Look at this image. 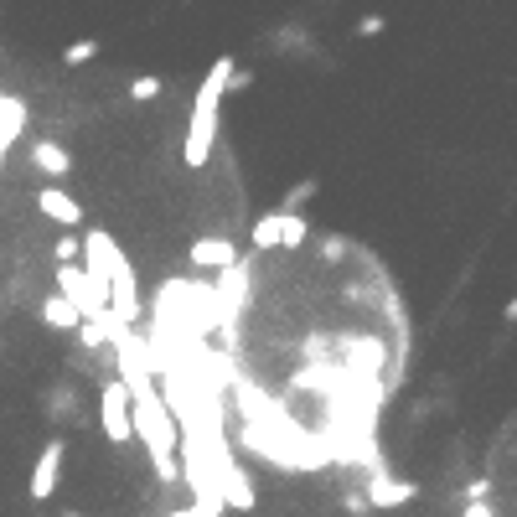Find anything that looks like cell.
<instances>
[{"instance_id": "obj_13", "label": "cell", "mask_w": 517, "mask_h": 517, "mask_svg": "<svg viewBox=\"0 0 517 517\" xmlns=\"http://www.w3.org/2000/svg\"><path fill=\"white\" fill-rule=\"evenodd\" d=\"M130 99H135V104L161 99V78H150V73H145V78H135V83H130Z\"/></svg>"}, {"instance_id": "obj_2", "label": "cell", "mask_w": 517, "mask_h": 517, "mask_svg": "<svg viewBox=\"0 0 517 517\" xmlns=\"http://www.w3.org/2000/svg\"><path fill=\"white\" fill-rule=\"evenodd\" d=\"M99 419H104L109 445H130L135 440V430H130V393H125V383H119V378L99 388Z\"/></svg>"}, {"instance_id": "obj_6", "label": "cell", "mask_w": 517, "mask_h": 517, "mask_svg": "<svg viewBox=\"0 0 517 517\" xmlns=\"http://www.w3.org/2000/svg\"><path fill=\"white\" fill-rule=\"evenodd\" d=\"M187 259H192V269H233L238 249H233V238H197Z\"/></svg>"}, {"instance_id": "obj_17", "label": "cell", "mask_w": 517, "mask_h": 517, "mask_svg": "<svg viewBox=\"0 0 517 517\" xmlns=\"http://www.w3.org/2000/svg\"><path fill=\"white\" fill-rule=\"evenodd\" d=\"M321 254H326V259H342V254H347V238H326Z\"/></svg>"}, {"instance_id": "obj_1", "label": "cell", "mask_w": 517, "mask_h": 517, "mask_svg": "<svg viewBox=\"0 0 517 517\" xmlns=\"http://www.w3.org/2000/svg\"><path fill=\"white\" fill-rule=\"evenodd\" d=\"M238 73V57H218L207 68L197 99H192V119H187V145H181V161L192 171H202L212 161V145H218V114H223V94H228V78Z\"/></svg>"}, {"instance_id": "obj_20", "label": "cell", "mask_w": 517, "mask_h": 517, "mask_svg": "<svg viewBox=\"0 0 517 517\" xmlns=\"http://www.w3.org/2000/svg\"><path fill=\"white\" fill-rule=\"evenodd\" d=\"M6 156H11V150H0V171H6Z\"/></svg>"}, {"instance_id": "obj_7", "label": "cell", "mask_w": 517, "mask_h": 517, "mask_svg": "<svg viewBox=\"0 0 517 517\" xmlns=\"http://www.w3.org/2000/svg\"><path fill=\"white\" fill-rule=\"evenodd\" d=\"M290 218H300V212H280V207H275V212H264V218L249 228V243H254V249H280Z\"/></svg>"}, {"instance_id": "obj_10", "label": "cell", "mask_w": 517, "mask_h": 517, "mask_svg": "<svg viewBox=\"0 0 517 517\" xmlns=\"http://www.w3.org/2000/svg\"><path fill=\"white\" fill-rule=\"evenodd\" d=\"M42 321L57 326V331H78V311L68 306L63 295H47V300H42Z\"/></svg>"}, {"instance_id": "obj_9", "label": "cell", "mask_w": 517, "mask_h": 517, "mask_svg": "<svg viewBox=\"0 0 517 517\" xmlns=\"http://www.w3.org/2000/svg\"><path fill=\"white\" fill-rule=\"evenodd\" d=\"M32 161H37V171H47V176H68V171H73L68 145H57V140H37V145H32Z\"/></svg>"}, {"instance_id": "obj_12", "label": "cell", "mask_w": 517, "mask_h": 517, "mask_svg": "<svg viewBox=\"0 0 517 517\" xmlns=\"http://www.w3.org/2000/svg\"><path fill=\"white\" fill-rule=\"evenodd\" d=\"M316 192H321V181H316V176H306V181H300V187H295V192L285 197V207H280V212H300V207H306V202H311Z\"/></svg>"}, {"instance_id": "obj_4", "label": "cell", "mask_w": 517, "mask_h": 517, "mask_svg": "<svg viewBox=\"0 0 517 517\" xmlns=\"http://www.w3.org/2000/svg\"><path fill=\"white\" fill-rule=\"evenodd\" d=\"M37 207H42V218H52L57 228H68V233L83 223V207H78L63 187H42V192H37Z\"/></svg>"}, {"instance_id": "obj_11", "label": "cell", "mask_w": 517, "mask_h": 517, "mask_svg": "<svg viewBox=\"0 0 517 517\" xmlns=\"http://www.w3.org/2000/svg\"><path fill=\"white\" fill-rule=\"evenodd\" d=\"M94 57H99V42H94V37L63 47V63H68V68H83V63H94Z\"/></svg>"}, {"instance_id": "obj_8", "label": "cell", "mask_w": 517, "mask_h": 517, "mask_svg": "<svg viewBox=\"0 0 517 517\" xmlns=\"http://www.w3.org/2000/svg\"><path fill=\"white\" fill-rule=\"evenodd\" d=\"M26 130V104L16 94H0V150H11Z\"/></svg>"}, {"instance_id": "obj_14", "label": "cell", "mask_w": 517, "mask_h": 517, "mask_svg": "<svg viewBox=\"0 0 517 517\" xmlns=\"http://www.w3.org/2000/svg\"><path fill=\"white\" fill-rule=\"evenodd\" d=\"M78 342H83V347H94V352H99V347H109L104 326H94V321H78Z\"/></svg>"}, {"instance_id": "obj_18", "label": "cell", "mask_w": 517, "mask_h": 517, "mask_svg": "<svg viewBox=\"0 0 517 517\" xmlns=\"http://www.w3.org/2000/svg\"><path fill=\"white\" fill-rule=\"evenodd\" d=\"M461 517H492V507H481V502H476V507H466Z\"/></svg>"}, {"instance_id": "obj_16", "label": "cell", "mask_w": 517, "mask_h": 517, "mask_svg": "<svg viewBox=\"0 0 517 517\" xmlns=\"http://www.w3.org/2000/svg\"><path fill=\"white\" fill-rule=\"evenodd\" d=\"M383 32V16H362L357 21V37H378Z\"/></svg>"}, {"instance_id": "obj_19", "label": "cell", "mask_w": 517, "mask_h": 517, "mask_svg": "<svg viewBox=\"0 0 517 517\" xmlns=\"http://www.w3.org/2000/svg\"><path fill=\"white\" fill-rule=\"evenodd\" d=\"M166 517H202L197 507H181V512H166Z\"/></svg>"}, {"instance_id": "obj_3", "label": "cell", "mask_w": 517, "mask_h": 517, "mask_svg": "<svg viewBox=\"0 0 517 517\" xmlns=\"http://www.w3.org/2000/svg\"><path fill=\"white\" fill-rule=\"evenodd\" d=\"M63 461H68V440H47L42 455H37V466H32V502H47L57 492V481H63Z\"/></svg>"}, {"instance_id": "obj_5", "label": "cell", "mask_w": 517, "mask_h": 517, "mask_svg": "<svg viewBox=\"0 0 517 517\" xmlns=\"http://www.w3.org/2000/svg\"><path fill=\"white\" fill-rule=\"evenodd\" d=\"M414 497H419V486H414V481L378 476V471L368 476V502H373V507H383V512H388V507H404V502H414Z\"/></svg>"}, {"instance_id": "obj_15", "label": "cell", "mask_w": 517, "mask_h": 517, "mask_svg": "<svg viewBox=\"0 0 517 517\" xmlns=\"http://www.w3.org/2000/svg\"><path fill=\"white\" fill-rule=\"evenodd\" d=\"M57 264H78V233L57 238Z\"/></svg>"}]
</instances>
